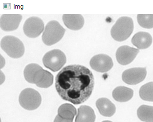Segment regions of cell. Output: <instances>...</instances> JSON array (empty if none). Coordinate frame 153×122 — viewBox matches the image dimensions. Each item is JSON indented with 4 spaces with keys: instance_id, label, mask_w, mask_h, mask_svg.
Instances as JSON below:
<instances>
[{
    "instance_id": "obj_1",
    "label": "cell",
    "mask_w": 153,
    "mask_h": 122,
    "mask_svg": "<svg viewBox=\"0 0 153 122\" xmlns=\"http://www.w3.org/2000/svg\"><path fill=\"white\" fill-rule=\"evenodd\" d=\"M94 86L90 70L80 65H71L62 69L56 78L57 92L62 99L74 104H82L89 99Z\"/></svg>"
},
{
    "instance_id": "obj_2",
    "label": "cell",
    "mask_w": 153,
    "mask_h": 122,
    "mask_svg": "<svg viewBox=\"0 0 153 122\" xmlns=\"http://www.w3.org/2000/svg\"><path fill=\"white\" fill-rule=\"evenodd\" d=\"M132 18L127 16L120 17L111 30V36L115 41H122L128 39L133 32Z\"/></svg>"
},
{
    "instance_id": "obj_3",
    "label": "cell",
    "mask_w": 153,
    "mask_h": 122,
    "mask_svg": "<svg viewBox=\"0 0 153 122\" xmlns=\"http://www.w3.org/2000/svg\"><path fill=\"white\" fill-rule=\"evenodd\" d=\"M1 47L8 55L15 59L22 57L25 52L23 42L14 36L4 37L1 41Z\"/></svg>"
},
{
    "instance_id": "obj_4",
    "label": "cell",
    "mask_w": 153,
    "mask_h": 122,
    "mask_svg": "<svg viewBox=\"0 0 153 122\" xmlns=\"http://www.w3.org/2000/svg\"><path fill=\"white\" fill-rule=\"evenodd\" d=\"M65 33L64 28L56 20L50 21L45 28L42 36L43 43L51 46L59 41Z\"/></svg>"
},
{
    "instance_id": "obj_5",
    "label": "cell",
    "mask_w": 153,
    "mask_h": 122,
    "mask_svg": "<svg viewBox=\"0 0 153 122\" xmlns=\"http://www.w3.org/2000/svg\"><path fill=\"white\" fill-rule=\"evenodd\" d=\"M66 61L67 58L65 53L58 49L47 52L42 59L45 67L53 72L59 70L66 63Z\"/></svg>"
},
{
    "instance_id": "obj_6",
    "label": "cell",
    "mask_w": 153,
    "mask_h": 122,
    "mask_svg": "<svg viewBox=\"0 0 153 122\" xmlns=\"http://www.w3.org/2000/svg\"><path fill=\"white\" fill-rule=\"evenodd\" d=\"M19 102L20 105L26 110H35L40 106L42 102L40 94L31 88L24 89L19 95Z\"/></svg>"
},
{
    "instance_id": "obj_7",
    "label": "cell",
    "mask_w": 153,
    "mask_h": 122,
    "mask_svg": "<svg viewBox=\"0 0 153 122\" xmlns=\"http://www.w3.org/2000/svg\"><path fill=\"white\" fill-rule=\"evenodd\" d=\"M44 27V23L40 18L32 16L25 21L23 26L24 32L30 38H36L42 33Z\"/></svg>"
},
{
    "instance_id": "obj_8",
    "label": "cell",
    "mask_w": 153,
    "mask_h": 122,
    "mask_svg": "<svg viewBox=\"0 0 153 122\" xmlns=\"http://www.w3.org/2000/svg\"><path fill=\"white\" fill-rule=\"evenodd\" d=\"M147 71L146 67H136L126 70L122 74V80L128 85H134L146 78Z\"/></svg>"
},
{
    "instance_id": "obj_9",
    "label": "cell",
    "mask_w": 153,
    "mask_h": 122,
    "mask_svg": "<svg viewBox=\"0 0 153 122\" xmlns=\"http://www.w3.org/2000/svg\"><path fill=\"white\" fill-rule=\"evenodd\" d=\"M91 67L94 70L105 73L110 70L113 67L112 58L106 54H100L94 56L90 62Z\"/></svg>"
},
{
    "instance_id": "obj_10",
    "label": "cell",
    "mask_w": 153,
    "mask_h": 122,
    "mask_svg": "<svg viewBox=\"0 0 153 122\" xmlns=\"http://www.w3.org/2000/svg\"><path fill=\"white\" fill-rule=\"evenodd\" d=\"M139 52V50L128 46H122L117 51V60L120 64L127 65L134 60Z\"/></svg>"
},
{
    "instance_id": "obj_11",
    "label": "cell",
    "mask_w": 153,
    "mask_h": 122,
    "mask_svg": "<svg viewBox=\"0 0 153 122\" xmlns=\"http://www.w3.org/2000/svg\"><path fill=\"white\" fill-rule=\"evenodd\" d=\"M22 19L19 14H6L1 16V28L5 31H12L16 30Z\"/></svg>"
},
{
    "instance_id": "obj_12",
    "label": "cell",
    "mask_w": 153,
    "mask_h": 122,
    "mask_svg": "<svg viewBox=\"0 0 153 122\" xmlns=\"http://www.w3.org/2000/svg\"><path fill=\"white\" fill-rule=\"evenodd\" d=\"M63 20L68 28L73 30H78L84 25V18L81 15H67L63 16Z\"/></svg>"
},
{
    "instance_id": "obj_13",
    "label": "cell",
    "mask_w": 153,
    "mask_h": 122,
    "mask_svg": "<svg viewBox=\"0 0 153 122\" xmlns=\"http://www.w3.org/2000/svg\"><path fill=\"white\" fill-rule=\"evenodd\" d=\"M152 37L147 32H139L135 34L131 39V42L139 49L148 48L152 44Z\"/></svg>"
},
{
    "instance_id": "obj_14",
    "label": "cell",
    "mask_w": 153,
    "mask_h": 122,
    "mask_svg": "<svg viewBox=\"0 0 153 122\" xmlns=\"http://www.w3.org/2000/svg\"><path fill=\"white\" fill-rule=\"evenodd\" d=\"M97 108L101 115L106 117L113 116L116 112V106L108 99L102 98L96 102Z\"/></svg>"
},
{
    "instance_id": "obj_15",
    "label": "cell",
    "mask_w": 153,
    "mask_h": 122,
    "mask_svg": "<svg viewBox=\"0 0 153 122\" xmlns=\"http://www.w3.org/2000/svg\"><path fill=\"white\" fill-rule=\"evenodd\" d=\"M96 116L93 109L90 106L82 105L78 109L75 122H94Z\"/></svg>"
},
{
    "instance_id": "obj_16",
    "label": "cell",
    "mask_w": 153,
    "mask_h": 122,
    "mask_svg": "<svg viewBox=\"0 0 153 122\" xmlns=\"http://www.w3.org/2000/svg\"><path fill=\"white\" fill-rule=\"evenodd\" d=\"M133 95V91L126 87H117L112 92L114 99L119 102H123L130 101Z\"/></svg>"
},
{
    "instance_id": "obj_17",
    "label": "cell",
    "mask_w": 153,
    "mask_h": 122,
    "mask_svg": "<svg viewBox=\"0 0 153 122\" xmlns=\"http://www.w3.org/2000/svg\"><path fill=\"white\" fill-rule=\"evenodd\" d=\"M76 114V109L71 104H64L58 109V115L65 119L73 120Z\"/></svg>"
},
{
    "instance_id": "obj_18",
    "label": "cell",
    "mask_w": 153,
    "mask_h": 122,
    "mask_svg": "<svg viewBox=\"0 0 153 122\" xmlns=\"http://www.w3.org/2000/svg\"><path fill=\"white\" fill-rule=\"evenodd\" d=\"M137 115L143 122H153V106L142 105L137 110Z\"/></svg>"
},
{
    "instance_id": "obj_19",
    "label": "cell",
    "mask_w": 153,
    "mask_h": 122,
    "mask_svg": "<svg viewBox=\"0 0 153 122\" xmlns=\"http://www.w3.org/2000/svg\"><path fill=\"white\" fill-rule=\"evenodd\" d=\"M139 95L142 100L153 102V82L142 86L140 89Z\"/></svg>"
},
{
    "instance_id": "obj_20",
    "label": "cell",
    "mask_w": 153,
    "mask_h": 122,
    "mask_svg": "<svg viewBox=\"0 0 153 122\" xmlns=\"http://www.w3.org/2000/svg\"><path fill=\"white\" fill-rule=\"evenodd\" d=\"M41 66L36 64H30L25 67L24 75L27 81L33 84L34 75Z\"/></svg>"
},
{
    "instance_id": "obj_21",
    "label": "cell",
    "mask_w": 153,
    "mask_h": 122,
    "mask_svg": "<svg viewBox=\"0 0 153 122\" xmlns=\"http://www.w3.org/2000/svg\"><path fill=\"white\" fill-rule=\"evenodd\" d=\"M137 21L140 26L143 28H153V15L139 14L137 16Z\"/></svg>"
},
{
    "instance_id": "obj_22",
    "label": "cell",
    "mask_w": 153,
    "mask_h": 122,
    "mask_svg": "<svg viewBox=\"0 0 153 122\" xmlns=\"http://www.w3.org/2000/svg\"><path fill=\"white\" fill-rule=\"evenodd\" d=\"M54 122H73V120L65 119L57 115L54 119Z\"/></svg>"
},
{
    "instance_id": "obj_23",
    "label": "cell",
    "mask_w": 153,
    "mask_h": 122,
    "mask_svg": "<svg viewBox=\"0 0 153 122\" xmlns=\"http://www.w3.org/2000/svg\"><path fill=\"white\" fill-rule=\"evenodd\" d=\"M102 122H111V121H104Z\"/></svg>"
}]
</instances>
